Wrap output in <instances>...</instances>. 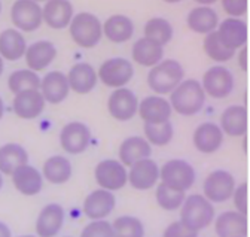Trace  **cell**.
<instances>
[{
    "label": "cell",
    "mask_w": 250,
    "mask_h": 237,
    "mask_svg": "<svg viewBox=\"0 0 250 237\" xmlns=\"http://www.w3.org/2000/svg\"><path fill=\"white\" fill-rule=\"evenodd\" d=\"M219 15L211 6H197L186 17V25L198 35H208L217 28Z\"/></svg>",
    "instance_id": "cell-31"
},
{
    "label": "cell",
    "mask_w": 250,
    "mask_h": 237,
    "mask_svg": "<svg viewBox=\"0 0 250 237\" xmlns=\"http://www.w3.org/2000/svg\"><path fill=\"white\" fill-rule=\"evenodd\" d=\"M139 99L133 90L127 86L116 88L107 99V110L116 121H130L137 115Z\"/></svg>",
    "instance_id": "cell-12"
},
{
    "label": "cell",
    "mask_w": 250,
    "mask_h": 237,
    "mask_svg": "<svg viewBox=\"0 0 250 237\" xmlns=\"http://www.w3.org/2000/svg\"><path fill=\"white\" fill-rule=\"evenodd\" d=\"M11 21L18 32H36L43 22L42 6L35 0H15L11 8Z\"/></svg>",
    "instance_id": "cell-10"
},
{
    "label": "cell",
    "mask_w": 250,
    "mask_h": 237,
    "mask_svg": "<svg viewBox=\"0 0 250 237\" xmlns=\"http://www.w3.org/2000/svg\"><path fill=\"white\" fill-rule=\"evenodd\" d=\"M232 201H234V207L237 212L243 214L247 216V211H249V187L246 182L238 184L232 193Z\"/></svg>",
    "instance_id": "cell-41"
},
{
    "label": "cell",
    "mask_w": 250,
    "mask_h": 237,
    "mask_svg": "<svg viewBox=\"0 0 250 237\" xmlns=\"http://www.w3.org/2000/svg\"><path fill=\"white\" fill-rule=\"evenodd\" d=\"M214 206L203 194L186 195L180 206V221L195 231H201L214 221Z\"/></svg>",
    "instance_id": "cell-4"
},
{
    "label": "cell",
    "mask_w": 250,
    "mask_h": 237,
    "mask_svg": "<svg viewBox=\"0 0 250 237\" xmlns=\"http://www.w3.org/2000/svg\"><path fill=\"white\" fill-rule=\"evenodd\" d=\"M73 174L72 163L64 155H52L46 158L42 167V176L43 179L48 181L52 185H62L70 181Z\"/></svg>",
    "instance_id": "cell-30"
},
{
    "label": "cell",
    "mask_w": 250,
    "mask_h": 237,
    "mask_svg": "<svg viewBox=\"0 0 250 237\" xmlns=\"http://www.w3.org/2000/svg\"><path fill=\"white\" fill-rule=\"evenodd\" d=\"M237 181L231 172L217 169L210 172L203 182V195L210 203H225L231 200Z\"/></svg>",
    "instance_id": "cell-6"
},
{
    "label": "cell",
    "mask_w": 250,
    "mask_h": 237,
    "mask_svg": "<svg viewBox=\"0 0 250 237\" xmlns=\"http://www.w3.org/2000/svg\"><path fill=\"white\" fill-rule=\"evenodd\" d=\"M163 237H198V231L189 228L179 219L166 227Z\"/></svg>",
    "instance_id": "cell-43"
},
{
    "label": "cell",
    "mask_w": 250,
    "mask_h": 237,
    "mask_svg": "<svg viewBox=\"0 0 250 237\" xmlns=\"http://www.w3.org/2000/svg\"><path fill=\"white\" fill-rule=\"evenodd\" d=\"M73 15L75 12L70 0H48L42 8L43 22L54 30L67 28Z\"/></svg>",
    "instance_id": "cell-21"
},
{
    "label": "cell",
    "mask_w": 250,
    "mask_h": 237,
    "mask_svg": "<svg viewBox=\"0 0 250 237\" xmlns=\"http://www.w3.org/2000/svg\"><path fill=\"white\" fill-rule=\"evenodd\" d=\"M18 237H38V236H31V234H24V236H18Z\"/></svg>",
    "instance_id": "cell-51"
},
{
    "label": "cell",
    "mask_w": 250,
    "mask_h": 237,
    "mask_svg": "<svg viewBox=\"0 0 250 237\" xmlns=\"http://www.w3.org/2000/svg\"><path fill=\"white\" fill-rule=\"evenodd\" d=\"M0 237H12V231L8 227V224H5L3 221H0Z\"/></svg>",
    "instance_id": "cell-45"
},
{
    "label": "cell",
    "mask_w": 250,
    "mask_h": 237,
    "mask_svg": "<svg viewBox=\"0 0 250 237\" xmlns=\"http://www.w3.org/2000/svg\"><path fill=\"white\" fill-rule=\"evenodd\" d=\"M134 35V22L130 17L115 14L103 22V36L113 43H125Z\"/></svg>",
    "instance_id": "cell-29"
},
{
    "label": "cell",
    "mask_w": 250,
    "mask_h": 237,
    "mask_svg": "<svg viewBox=\"0 0 250 237\" xmlns=\"http://www.w3.org/2000/svg\"><path fill=\"white\" fill-rule=\"evenodd\" d=\"M3 70H5V63H3V58L0 57V76H2Z\"/></svg>",
    "instance_id": "cell-48"
},
{
    "label": "cell",
    "mask_w": 250,
    "mask_h": 237,
    "mask_svg": "<svg viewBox=\"0 0 250 237\" xmlns=\"http://www.w3.org/2000/svg\"><path fill=\"white\" fill-rule=\"evenodd\" d=\"M91 130L85 123L72 121L67 123L60 131V145L67 154L79 155L85 152L91 145Z\"/></svg>",
    "instance_id": "cell-11"
},
{
    "label": "cell",
    "mask_w": 250,
    "mask_h": 237,
    "mask_svg": "<svg viewBox=\"0 0 250 237\" xmlns=\"http://www.w3.org/2000/svg\"><path fill=\"white\" fill-rule=\"evenodd\" d=\"M139 116L145 124H161L170 121L173 109L170 102L164 96H147L139 102Z\"/></svg>",
    "instance_id": "cell-17"
},
{
    "label": "cell",
    "mask_w": 250,
    "mask_h": 237,
    "mask_svg": "<svg viewBox=\"0 0 250 237\" xmlns=\"http://www.w3.org/2000/svg\"><path fill=\"white\" fill-rule=\"evenodd\" d=\"M2 187H3V174L0 173V190H2Z\"/></svg>",
    "instance_id": "cell-50"
},
{
    "label": "cell",
    "mask_w": 250,
    "mask_h": 237,
    "mask_svg": "<svg viewBox=\"0 0 250 237\" xmlns=\"http://www.w3.org/2000/svg\"><path fill=\"white\" fill-rule=\"evenodd\" d=\"M219 127L224 134L231 137H244L249 129V116L247 109L243 105H231L228 106L222 115Z\"/></svg>",
    "instance_id": "cell-25"
},
{
    "label": "cell",
    "mask_w": 250,
    "mask_h": 237,
    "mask_svg": "<svg viewBox=\"0 0 250 237\" xmlns=\"http://www.w3.org/2000/svg\"><path fill=\"white\" fill-rule=\"evenodd\" d=\"M143 32H145V38L160 43L161 46H166L167 43H170L174 36V28L171 22L161 17H153L147 20Z\"/></svg>",
    "instance_id": "cell-34"
},
{
    "label": "cell",
    "mask_w": 250,
    "mask_h": 237,
    "mask_svg": "<svg viewBox=\"0 0 250 237\" xmlns=\"http://www.w3.org/2000/svg\"><path fill=\"white\" fill-rule=\"evenodd\" d=\"M194 2H197L200 6H210V5L216 3L217 0H194Z\"/></svg>",
    "instance_id": "cell-46"
},
{
    "label": "cell",
    "mask_w": 250,
    "mask_h": 237,
    "mask_svg": "<svg viewBox=\"0 0 250 237\" xmlns=\"http://www.w3.org/2000/svg\"><path fill=\"white\" fill-rule=\"evenodd\" d=\"M133 60L142 67H153L164 60V46L147 38H140L131 48Z\"/></svg>",
    "instance_id": "cell-28"
},
{
    "label": "cell",
    "mask_w": 250,
    "mask_h": 237,
    "mask_svg": "<svg viewBox=\"0 0 250 237\" xmlns=\"http://www.w3.org/2000/svg\"><path fill=\"white\" fill-rule=\"evenodd\" d=\"M225 140V134L214 123H203L200 124L192 134V143L195 150L201 154H214L222 148Z\"/></svg>",
    "instance_id": "cell-19"
},
{
    "label": "cell",
    "mask_w": 250,
    "mask_h": 237,
    "mask_svg": "<svg viewBox=\"0 0 250 237\" xmlns=\"http://www.w3.org/2000/svg\"><path fill=\"white\" fill-rule=\"evenodd\" d=\"M116 206V197L113 193L107 190H94L91 191L82 204V211L85 216L91 221H99V219H106Z\"/></svg>",
    "instance_id": "cell-13"
},
{
    "label": "cell",
    "mask_w": 250,
    "mask_h": 237,
    "mask_svg": "<svg viewBox=\"0 0 250 237\" xmlns=\"http://www.w3.org/2000/svg\"><path fill=\"white\" fill-rule=\"evenodd\" d=\"M160 166L152 158H145L128 167V184L137 191H147L158 185Z\"/></svg>",
    "instance_id": "cell-14"
},
{
    "label": "cell",
    "mask_w": 250,
    "mask_h": 237,
    "mask_svg": "<svg viewBox=\"0 0 250 237\" xmlns=\"http://www.w3.org/2000/svg\"><path fill=\"white\" fill-rule=\"evenodd\" d=\"M145 139L150 146H167L174 137V127L171 121L161 124H145Z\"/></svg>",
    "instance_id": "cell-37"
},
{
    "label": "cell",
    "mask_w": 250,
    "mask_h": 237,
    "mask_svg": "<svg viewBox=\"0 0 250 237\" xmlns=\"http://www.w3.org/2000/svg\"><path fill=\"white\" fill-rule=\"evenodd\" d=\"M24 164H28V152L22 145L12 142L0 146V173L11 176Z\"/></svg>",
    "instance_id": "cell-33"
},
{
    "label": "cell",
    "mask_w": 250,
    "mask_h": 237,
    "mask_svg": "<svg viewBox=\"0 0 250 237\" xmlns=\"http://www.w3.org/2000/svg\"><path fill=\"white\" fill-rule=\"evenodd\" d=\"M69 33L78 46L85 49L96 48L103 39V22L91 12H79L73 15L69 24Z\"/></svg>",
    "instance_id": "cell-3"
},
{
    "label": "cell",
    "mask_w": 250,
    "mask_h": 237,
    "mask_svg": "<svg viewBox=\"0 0 250 237\" xmlns=\"http://www.w3.org/2000/svg\"><path fill=\"white\" fill-rule=\"evenodd\" d=\"M39 91L43 96L46 103L60 105L70 94V86L67 75L60 70H51L43 78H41Z\"/></svg>",
    "instance_id": "cell-16"
},
{
    "label": "cell",
    "mask_w": 250,
    "mask_h": 237,
    "mask_svg": "<svg viewBox=\"0 0 250 237\" xmlns=\"http://www.w3.org/2000/svg\"><path fill=\"white\" fill-rule=\"evenodd\" d=\"M222 9L231 18H241L247 14L249 0H221Z\"/></svg>",
    "instance_id": "cell-42"
},
{
    "label": "cell",
    "mask_w": 250,
    "mask_h": 237,
    "mask_svg": "<svg viewBox=\"0 0 250 237\" xmlns=\"http://www.w3.org/2000/svg\"><path fill=\"white\" fill-rule=\"evenodd\" d=\"M163 2H166V3H179V2H182V0H163Z\"/></svg>",
    "instance_id": "cell-49"
},
{
    "label": "cell",
    "mask_w": 250,
    "mask_h": 237,
    "mask_svg": "<svg viewBox=\"0 0 250 237\" xmlns=\"http://www.w3.org/2000/svg\"><path fill=\"white\" fill-rule=\"evenodd\" d=\"M160 181L170 188L186 193L194 187L197 181V172L194 166L186 160L174 158L166 161L163 167H160Z\"/></svg>",
    "instance_id": "cell-5"
},
{
    "label": "cell",
    "mask_w": 250,
    "mask_h": 237,
    "mask_svg": "<svg viewBox=\"0 0 250 237\" xmlns=\"http://www.w3.org/2000/svg\"><path fill=\"white\" fill-rule=\"evenodd\" d=\"M0 12H2V2H0Z\"/></svg>",
    "instance_id": "cell-53"
},
{
    "label": "cell",
    "mask_w": 250,
    "mask_h": 237,
    "mask_svg": "<svg viewBox=\"0 0 250 237\" xmlns=\"http://www.w3.org/2000/svg\"><path fill=\"white\" fill-rule=\"evenodd\" d=\"M213 222L217 237H247V216L237 211H225L214 216Z\"/></svg>",
    "instance_id": "cell-24"
},
{
    "label": "cell",
    "mask_w": 250,
    "mask_h": 237,
    "mask_svg": "<svg viewBox=\"0 0 250 237\" xmlns=\"http://www.w3.org/2000/svg\"><path fill=\"white\" fill-rule=\"evenodd\" d=\"M27 42L17 28H6L0 33V57L8 62H17L24 57Z\"/></svg>",
    "instance_id": "cell-32"
},
{
    "label": "cell",
    "mask_w": 250,
    "mask_h": 237,
    "mask_svg": "<svg viewBox=\"0 0 250 237\" xmlns=\"http://www.w3.org/2000/svg\"><path fill=\"white\" fill-rule=\"evenodd\" d=\"M185 79L183 66L173 58L160 62L150 67L147 73V86L156 96L170 94L174 88Z\"/></svg>",
    "instance_id": "cell-2"
},
{
    "label": "cell",
    "mask_w": 250,
    "mask_h": 237,
    "mask_svg": "<svg viewBox=\"0 0 250 237\" xmlns=\"http://www.w3.org/2000/svg\"><path fill=\"white\" fill-rule=\"evenodd\" d=\"M46 102L39 90H30L15 94L12 109L21 120H35L45 110Z\"/></svg>",
    "instance_id": "cell-22"
},
{
    "label": "cell",
    "mask_w": 250,
    "mask_h": 237,
    "mask_svg": "<svg viewBox=\"0 0 250 237\" xmlns=\"http://www.w3.org/2000/svg\"><path fill=\"white\" fill-rule=\"evenodd\" d=\"M24 57L27 67L38 73L52 65L57 58V48L51 41H38L27 45Z\"/></svg>",
    "instance_id": "cell-23"
},
{
    "label": "cell",
    "mask_w": 250,
    "mask_h": 237,
    "mask_svg": "<svg viewBox=\"0 0 250 237\" xmlns=\"http://www.w3.org/2000/svg\"><path fill=\"white\" fill-rule=\"evenodd\" d=\"M66 237H72V236H66Z\"/></svg>",
    "instance_id": "cell-54"
},
{
    "label": "cell",
    "mask_w": 250,
    "mask_h": 237,
    "mask_svg": "<svg viewBox=\"0 0 250 237\" xmlns=\"http://www.w3.org/2000/svg\"><path fill=\"white\" fill-rule=\"evenodd\" d=\"M39 86H41V76L30 69L15 70L8 78V88L14 94L30 91V90H39Z\"/></svg>",
    "instance_id": "cell-35"
},
{
    "label": "cell",
    "mask_w": 250,
    "mask_h": 237,
    "mask_svg": "<svg viewBox=\"0 0 250 237\" xmlns=\"http://www.w3.org/2000/svg\"><path fill=\"white\" fill-rule=\"evenodd\" d=\"M67 81L70 91H75L76 94H88L96 88L99 78L96 69L89 63H76L70 67Z\"/></svg>",
    "instance_id": "cell-27"
},
{
    "label": "cell",
    "mask_w": 250,
    "mask_h": 237,
    "mask_svg": "<svg viewBox=\"0 0 250 237\" xmlns=\"http://www.w3.org/2000/svg\"><path fill=\"white\" fill-rule=\"evenodd\" d=\"M110 224L113 237H145V225L137 216L122 215Z\"/></svg>",
    "instance_id": "cell-36"
},
{
    "label": "cell",
    "mask_w": 250,
    "mask_h": 237,
    "mask_svg": "<svg viewBox=\"0 0 250 237\" xmlns=\"http://www.w3.org/2000/svg\"><path fill=\"white\" fill-rule=\"evenodd\" d=\"M66 221L64 207L58 203H49L42 207L36 219V234L38 237H55Z\"/></svg>",
    "instance_id": "cell-18"
},
{
    "label": "cell",
    "mask_w": 250,
    "mask_h": 237,
    "mask_svg": "<svg viewBox=\"0 0 250 237\" xmlns=\"http://www.w3.org/2000/svg\"><path fill=\"white\" fill-rule=\"evenodd\" d=\"M3 113H5V103H3L2 97H0V118L3 116Z\"/></svg>",
    "instance_id": "cell-47"
},
{
    "label": "cell",
    "mask_w": 250,
    "mask_h": 237,
    "mask_svg": "<svg viewBox=\"0 0 250 237\" xmlns=\"http://www.w3.org/2000/svg\"><path fill=\"white\" fill-rule=\"evenodd\" d=\"M217 38L228 49L237 51L247 43L249 38V28L244 20L241 18H225L222 22L217 24L216 28Z\"/></svg>",
    "instance_id": "cell-15"
},
{
    "label": "cell",
    "mask_w": 250,
    "mask_h": 237,
    "mask_svg": "<svg viewBox=\"0 0 250 237\" xmlns=\"http://www.w3.org/2000/svg\"><path fill=\"white\" fill-rule=\"evenodd\" d=\"M134 76V67L130 60L124 57H113L103 62L97 70L99 81L109 88H122L127 85Z\"/></svg>",
    "instance_id": "cell-8"
},
{
    "label": "cell",
    "mask_w": 250,
    "mask_h": 237,
    "mask_svg": "<svg viewBox=\"0 0 250 237\" xmlns=\"http://www.w3.org/2000/svg\"><path fill=\"white\" fill-rule=\"evenodd\" d=\"M185 197H186V193H183V191H177L164 184L156 185V191H155L156 203H158L161 209H164L167 212L180 209V206L185 201Z\"/></svg>",
    "instance_id": "cell-39"
},
{
    "label": "cell",
    "mask_w": 250,
    "mask_h": 237,
    "mask_svg": "<svg viewBox=\"0 0 250 237\" xmlns=\"http://www.w3.org/2000/svg\"><path fill=\"white\" fill-rule=\"evenodd\" d=\"M203 48H204V52L207 54V57L210 58V60H213L216 63H227L235 55V51L228 49L221 41H219L216 30L206 35L204 42H203Z\"/></svg>",
    "instance_id": "cell-38"
},
{
    "label": "cell",
    "mask_w": 250,
    "mask_h": 237,
    "mask_svg": "<svg viewBox=\"0 0 250 237\" xmlns=\"http://www.w3.org/2000/svg\"><path fill=\"white\" fill-rule=\"evenodd\" d=\"M81 237H113L112 224L106 219L91 221L83 227Z\"/></svg>",
    "instance_id": "cell-40"
},
{
    "label": "cell",
    "mask_w": 250,
    "mask_h": 237,
    "mask_svg": "<svg viewBox=\"0 0 250 237\" xmlns=\"http://www.w3.org/2000/svg\"><path fill=\"white\" fill-rule=\"evenodd\" d=\"M94 177L102 190L115 193L128 184V169L119 160H102L94 169Z\"/></svg>",
    "instance_id": "cell-9"
},
{
    "label": "cell",
    "mask_w": 250,
    "mask_h": 237,
    "mask_svg": "<svg viewBox=\"0 0 250 237\" xmlns=\"http://www.w3.org/2000/svg\"><path fill=\"white\" fill-rule=\"evenodd\" d=\"M206 93L197 79H183L170 93L171 109L182 116H194L206 105Z\"/></svg>",
    "instance_id": "cell-1"
},
{
    "label": "cell",
    "mask_w": 250,
    "mask_h": 237,
    "mask_svg": "<svg viewBox=\"0 0 250 237\" xmlns=\"http://www.w3.org/2000/svg\"><path fill=\"white\" fill-rule=\"evenodd\" d=\"M150 155H152V146L145 137L130 136L125 140H122V143L119 145L118 157L125 167H130L140 160L150 158Z\"/></svg>",
    "instance_id": "cell-26"
},
{
    "label": "cell",
    "mask_w": 250,
    "mask_h": 237,
    "mask_svg": "<svg viewBox=\"0 0 250 237\" xmlns=\"http://www.w3.org/2000/svg\"><path fill=\"white\" fill-rule=\"evenodd\" d=\"M35 2H38V3H41V2H48V0H35Z\"/></svg>",
    "instance_id": "cell-52"
},
{
    "label": "cell",
    "mask_w": 250,
    "mask_h": 237,
    "mask_svg": "<svg viewBox=\"0 0 250 237\" xmlns=\"http://www.w3.org/2000/svg\"><path fill=\"white\" fill-rule=\"evenodd\" d=\"M12 184L15 190L27 197H35L43 190V176L42 172L38 170L35 166L24 164L17 169L12 174Z\"/></svg>",
    "instance_id": "cell-20"
},
{
    "label": "cell",
    "mask_w": 250,
    "mask_h": 237,
    "mask_svg": "<svg viewBox=\"0 0 250 237\" xmlns=\"http://www.w3.org/2000/svg\"><path fill=\"white\" fill-rule=\"evenodd\" d=\"M238 65L243 72H247V46L240 48L238 52Z\"/></svg>",
    "instance_id": "cell-44"
},
{
    "label": "cell",
    "mask_w": 250,
    "mask_h": 237,
    "mask_svg": "<svg viewBox=\"0 0 250 237\" xmlns=\"http://www.w3.org/2000/svg\"><path fill=\"white\" fill-rule=\"evenodd\" d=\"M201 86L206 96L222 100L232 94L235 88V78L225 66H211L203 75Z\"/></svg>",
    "instance_id": "cell-7"
}]
</instances>
